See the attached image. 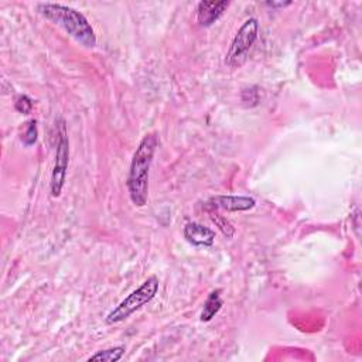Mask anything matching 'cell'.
<instances>
[{
  "label": "cell",
  "instance_id": "cell-4",
  "mask_svg": "<svg viewBox=\"0 0 362 362\" xmlns=\"http://www.w3.org/2000/svg\"><path fill=\"white\" fill-rule=\"evenodd\" d=\"M259 34V21L256 17H249L236 31L229 49L225 55V64L230 68H240L249 57Z\"/></svg>",
  "mask_w": 362,
  "mask_h": 362
},
{
  "label": "cell",
  "instance_id": "cell-3",
  "mask_svg": "<svg viewBox=\"0 0 362 362\" xmlns=\"http://www.w3.org/2000/svg\"><path fill=\"white\" fill-rule=\"evenodd\" d=\"M160 281L157 276L147 277L136 290L126 296L105 318V322L109 325L119 324L127 320L133 313L140 310L143 305L148 304L156 294L158 293Z\"/></svg>",
  "mask_w": 362,
  "mask_h": 362
},
{
  "label": "cell",
  "instance_id": "cell-1",
  "mask_svg": "<svg viewBox=\"0 0 362 362\" xmlns=\"http://www.w3.org/2000/svg\"><path fill=\"white\" fill-rule=\"evenodd\" d=\"M157 146V136L154 133H148L140 140L139 146L136 147V151L133 153L126 180V187L129 191V197L136 206H144L147 204L148 174Z\"/></svg>",
  "mask_w": 362,
  "mask_h": 362
},
{
  "label": "cell",
  "instance_id": "cell-10",
  "mask_svg": "<svg viewBox=\"0 0 362 362\" xmlns=\"http://www.w3.org/2000/svg\"><path fill=\"white\" fill-rule=\"evenodd\" d=\"M126 348L123 345H117V346H112V348H106V349H100L96 354L90 355L88 358V361H102V362H116L119 359H122L123 354H124Z\"/></svg>",
  "mask_w": 362,
  "mask_h": 362
},
{
  "label": "cell",
  "instance_id": "cell-5",
  "mask_svg": "<svg viewBox=\"0 0 362 362\" xmlns=\"http://www.w3.org/2000/svg\"><path fill=\"white\" fill-rule=\"evenodd\" d=\"M57 151H55V161L51 173V184L49 191L54 198L61 195V191L65 184L66 170L69 164V139L66 132V124L64 119L58 120V132H57Z\"/></svg>",
  "mask_w": 362,
  "mask_h": 362
},
{
  "label": "cell",
  "instance_id": "cell-9",
  "mask_svg": "<svg viewBox=\"0 0 362 362\" xmlns=\"http://www.w3.org/2000/svg\"><path fill=\"white\" fill-rule=\"evenodd\" d=\"M221 293H222V290L216 288V290H212L208 294V297H206V300L204 303L202 311H201V317H199V320L202 322L211 321L221 311V308L223 305V300L221 297Z\"/></svg>",
  "mask_w": 362,
  "mask_h": 362
},
{
  "label": "cell",
  "instance_id": "cell-8",
  "mask_svg": "<svg viewBox=\"0 0 362 362\" xmlns=\"http://www.w3.org/2000/svg\"><path fill=\"white\" fill-rule=\"evenodd\" d=\"M229 7V1H199L197 8V20L201 27H211L216 23Z\"/></svg>",
  "mask_w": 362,
  "mask_h": 362
},
{
  "label": "cell",
  "instance_id": "cell-7",
  "mask_svg": "<svg viewBox=\"0 0 362 362\" xmlns=\"http://www.w3.org/2000/svg\"><path fill=\"white\" fill-rule=\"evenodd\" d=\"M182 235L187 242L198 247H208L215 242V232L211 228L194 221L185 223Z\"/></svg>",
  "mask_w": 362,
  "mask_h": 362
},
{
  "label": "cell",
  "instance_id": "cell-11",
  "mask_svg": "<svg viewBox=\"0 0 362 362\" xmlns=\"http://www.w3.org/2000/svg\"><path fill=\"white\" fill-rule=\"evenodd\" d=\"M25 124H27V126H25V130H24V133H23V136H21V141H23L25 146H33V144H35L37 137H38L37 122H35L34 119H31V120H28Z\"/></svg>",
  "mask_w": 362,
  "mask_h": 362
},
{
  "label": "cell",
  "instance_id": "cell-2",
  "mask_svg": "<svg viewBox=\"0 0 362 362\" xmlns=\"http://www.w3.org/2000/svg\"><path fill=\"white\" fill-rule=\"evenodd\" d=\"M37 11L47 20L59 25L68 35L85 48L96 45V34L88 18L74 7L61 3H38Z\"/></svg>",
  "mask_w": 362,
  "mask_h": 362
},
{
  "label": "cell",
  "instance_id": "cell-6",
  "mask_svg": "<svg viewBox=\"0 0 362 362\" xmlns=\"http://www.w3.org/2000/svg\"><path fill=\"white\" fill-rule=\"evenodd\" d=\"M206 204L212 208L225 209L228 212H240L252 209L256 205V201L247 195H215L211 197Z\"/></svg>",
  "mask_w": 362,
  "mask_h": 362
},
{
  "label": "cell",
  "instance_id": "cell-12",
  "mask_svg": "<svg viewBox=\"0 0 362 362\" xmlns=\"http://www.w3.org/2000/svg\"><path fill=\"white\" fill-rule=\"evenodd\" d=\"M33 100L30 96L27 95H20L16 102H14V109L18 112V113H23V115H30L31 110H33Z\"/></svg>",
  "mask_w": 362,
  "mask_h": 362
},
{
  "label": "cell",
  "instance_id": "cell-14",
  "mask_svg": "<svg viewBox=\"0 0 362 362\" xmlns=\"http://www.w3.org/2000/svg\"><path fill=\"white\" fill-rule=\"evenodd\" d=\"M266 4L270 6V7H284V6H288L290 3H273V1L270 3V1H269V3H266Z\"/></svg>",
  "mask_w": 362,
  "mask_h": 362
},
{
  "label": "cell",
  "instance_id": "cell-13",
  "mask_svg": "<svg viewBox=\"0 0 362 362\" xmlns=\"http://www.w3.org/2000/svg\"><path fill=\"white\" fill-rule=\"evenodd\" d=\"M212 221L216 223V226H219V229L222 230V233L226 238H232L235 233V228L230 225L229 221H226L223 216H219L216 214H212Z\"/></svg>",
  "mask_w": 362,
  "mask_h": 362
}]
</instances>
